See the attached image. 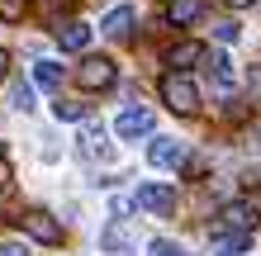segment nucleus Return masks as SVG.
<instances>
[{
	"mask_svg": "<svg viewBox=\"0 0 261 256\" xmlns=\"http://www.w3.org/2000/svg\"><path fill=\"white\" fill-rule=\"evenodd\" d=\"M162 100L171 104L176 114H195L199 109V90L186 71H171V76H162Z\"/></svg>",
	"mask_w": 261,
	"mask_h": 256,
	"instance_id": "f257e3e1",
	"label": "nucleus"
},
{
	"mask_svg": "<svg viewBox=\"0 0 261 256\" xmlns=\"http://www.w3.org/2000/svg\"><path fill=\"white\" fill-rule=\"evenodd\" d=\"M223 228L256 233V228H261V204H252V200H233V204H223V209H219V223H214V233H223Z\"/></svg>",
	"mask_w": 261,
	"mask_h": 256,
	"instance_id": "f03ea898",
	"label": "nucleus"
},
{
	"mask_svg": "<svg viewBox=\"0 0 261 256\" xmlns=\"http://www.w3.org/2000/svg\"><path fill=\"white\" fill-rule=\"evenodd\" d=\"M133 204L143 209V214H171V209H176V185H166V180H147V185L133 190Z\"/></svg>",
	"mask_w": 261,
	"mask_h": 256,
	"instance_id": "7ed1b4c3",
	"label": "nucleus"
},
{
	"mask_svg": "<svg viewBox=\"0 0 261 256\" xmlns=\"http://www.w3.org/2000/svg\"><path fill=\"white\" fill-rule=\"evenodd\" d=\"M19 228L34 237V242H43V247H57V242H62V223H57L53 214H43V209H29V214H19Z\"/></svg>",
	"mask_w": 261,
	"mask_h": 256,
	"instance_id": "20e7f679",
	"label": "nucleus"
},
{
	"mask_svg": "<svg viewBox=\"0 0 261 256\" xmlns=\"http://www.w3.org/2000/svg\"><path fill=\"white\" fill-rule=\"evenodd\" d=\"M114 76H119V71H114L110 57H86V62L76 67V86H81V90H110Z\"/></svg>",
	"mask_w": 261,
	"mask_h": 256,
	"instance_id": "39448f33",
	"label": "nucleus"
},
{
	"mask_svg": "<svg viewBox=\"0 0 261 256\" xmlns=\"http://www.w3.org/2000/svg\"><path fill=\"white\" fill-rule=\"evenodd\" d=\"M147 161H152L157 171H180V166H186V143H176V138H152Z\"/></svg>",
	"mask_w": 261,
	"mask_h": 256,
	"instance_id": "423d86ee",
	"label": "nucleus"
},
{
	"mask_svg": "<svg viewBox=\"0 0 261 256\" xmlns=\"http://www.w3.org/2000/svg\"><path fill=\"white\" fill-rule=\"evenodd\" d=\"M114 128H119V138H124V143H138V138H147V133H152V114L147 109H124Z\"/></svg>",
	"mask_w": 261,
	"mask_h": 256,
	"instance_id": "0eeeda50",
	"label": "nucleus"
},
{
	"mask_svg": "<svg viewBox=\"0 0 261 256\" xmlns=\"http://www.w3.org/2000/svg\"><path fill=\"white\" fill-rule=\"evenodd\" d=\"M133 19H138V14H133L128 5H114V10H110V14H105V19H100V29H105V34H110V38H124L128 29H133Z\"/></svg>",
	"mask_w": 261,
	"mask_h": 256,
	"instance_id": "6e6552de",
	"label": "nucleus"
},
{
	"mask_svg": "<svg viewBox=\"0 0 261 256\" xmlns=\"http://www.w3.org/2000/svg\"><path fill=\"white\" fill-rule=\"evenodd\" d=\"M199 57H204V48H199V43H176V48L166 52V67H171V71H190Z\"/></svg>",
	"mask_w": 261,
	"mask_h": 256,
	"instance_id": "1a4fd4ad",
	"label": "nucleus"
},
{
	"mask_svg": "<svg viewBox=\"0 0 261 256\" xmlns=\"http://www.w3.org/2000/svg\"><path fill=\"white\" fill-rule=\"evenodd\" d=\"M81 147L90 157H110V147H105V128L95 124V119H81Z\"/></svg>",
	"mask_w": 261,
	"mask_h": 256,
	"instance_id": "9d476101",
	"label": "nucleus"
},
{
	"mask_svg": "<svg viewBox=\"0 0 261 256\" xmlns=\"http://www.w3.org/2000/svg\"><path fill=\"white\" fill-rule=\"evenodd\" d=\"M57 43H62L67 52H81L86 43H90V29H86L81 19H71V24H62V29H57Z\"/></svg>",
	"mask_w": 261,
	"mask_h": 256,
	"instance_id": "9b49d317",
	"label": "nucleus"
},
{
	"mask_svg": "<svg viewBox=\"0 0 261 256\" xmlns=\"http://www.w3.org/2000/svg\"><path fill=\"white\" fill-rule=\"evenodd\" d=\"M214 247H219L223 256H238V251H247V247H252V233H238V228H223V233H214Z\"/></svg>",
	"mask_w": 261,
	"mask_h": 256,
	"instance_id": "f8f14e48",
	"label": "nucleus"
},
{
	"mask_svg": "<svg viewBox=\"0 0 261 256\" xmlns=\"http://www.w3.org/2000/svg\"><path fill=\"white\" fill-rule=\"evenodd\" d=\"M199 14H204V0H171V5H166V19L171 24H190Z\"/></svg>",
	"mask_w": 261,
	"mask_h": 256,
	"instance_id": "ddd939ff",
	"label": "nucleus"
},
{
	"mask_svg": "<svg viewBox=\"0 0 261 256\" xmlns=\"http://www.w3.org/2000/svg\"><path fill=\"white\" fill-rule=\"evenodd\" d=\"M34 81L43 90H62V67H57V62H38L34 67Z\"/></svg>",
	"mask_w": 261,
	"mask_h": 256,
	"instance_id": "4468645a",
	"label": "nucleus"
},
{
	"mask_svg": "<svg viewBox=\"0 0 261 256\" xmlns=\"http://www.w3.org/2000/svg\"><path fill=\"white\" fill-rule=\"evenodd\" d=\"M209 76H214V86H219V90H233V62L219 52V57L209 62Z\"/></svg>",
	"mask_w": 261,
	"mask_h": 256,
	"instance_id": "2eb2a0df",
	"label": "nucleus"
},
{
	"mask_svg": "<svg viewBox=\"0 0 261 256\" xmlns=\"http://www.w3.org/2000/svg\"><path fill=\"white\" fill-rule=\"evenodd\" d=\"M53 114H57V119H67V124H81V119H86V109H81V104H71V100H62V95H57Z\"/></svg>",
	"mask_w": 261,
	"mask_h": 256,
	"instance_id": "dca6fc26",
	"label": "nucleus"
},
{
	"mask_svg": "<svg viewBox=\"0 0 261 256\" xmlns=\"http://www.w3.org/2000/svg\"><path fill=\"white\" fill-rule=\"evenodd\" d=\"M24 10H29V0H0V19H10V24H19Z\"/></svg>",
	"mask_w": 261,
	"mask_h": 256,
	"instance_id": "f3484780",
	"label": "nucleus"
},
{
	"mask_svg": "<svg viewBox=\"0 0 261 256\" xmlns=\"http://www.w3.org/2000/svg\"><path fill=\"white\" fill-rule=\"evenodd\" d=\"M10 104L29 114V109H34V86H24V81H19V86H14V95H10Z\"/></svg>",
	"mask_w": 261,
	"mask_h": 256,
	"instance_id": "a211bd4d",
	"label": "nucleus"
},
{
	"mask_svg": "<svg viewBox=\"0 0 261 256\" xmlns=\"http://www.w3.org/2000/svg\"><path fill=\"white\" fill-rule=\"evenodd\" d=\"M147 256H186V251H180L176 242H166V237H157V242L147 247Z\"/></svg>",
	"mask_w": 261,
	"mask_h": 256,
	"instance_id": "6ab92c4d",
	"label": "nucleus"
},
{
	"mask_svg": "<svg viewBox=\"0 0 261 256\" xmlns=\"http://www.w3.org/2000/svg\"><path fill=\"white\" fill-rule=\"evenodd\" d=\"M214 34H219V43H233L238 38V24L228 19V24H214Z\"/></svg>",
	"mask_w": 261,
	"mask_h": 256,
	"instance_id": "aec40b11",
	"label": "nucleus"
},
{
	"mask_svg": "<svg viewBox=\"0 0 261 256\" xmlns=\"http://www.w3.org/2000/svg\"><path fill=\"white\" fill-rule=\"evenodd\" d=\"M247 90L261 100V67H252V71H247Z\"/></svg>",
	"mask_w": 261,
	"mask_h": 256,
	"instance_id": "412c9836",
	"label": "nucleus"
},
{
	"mask_svg": "<svg viewBox=\"0 0 261 256\" xmlns=\"http://www.w3.org/2000/svg\"><path fill=\"white\" fill-rule=\"evenodd\" d=\"M0 256H29V247H19V242H5V247H0Z\"/></svg>",
	"mask_w": 261,
	"mask_h": 256,
	"instance_id": "4be33fe9",
	"label": "nucleus"
},
{
	"mask_svg": "<svg viewBox=\"0 0 261 256\" xmlns=\"http://www.w3.org/2000/svg\"><path fill=\"white\" fill-rule=\"evenodd\" d=\"M5 76H10V52L0 48V81H5Z\"/></svg>",
	"mask_w": 261,
	"mask_h": 256,
	"instance_id": "5701e85b",
	"label": "nucleus"
},
{
	"mask_svg": "<svg viewBox=\"0 0 261 256\" xmlns=\"http://www.w3.org/2000/svg\"><path fill=\"white\" fill-rule=\"evenodd\" d=\"M233 10H247V5H261V0H228Z\"/></svg>",
	"mask_w": 261,
	"mask_h": 256,
	"instance_id": "b1692460",
	"label": "nucleus"
}]
</instances>
